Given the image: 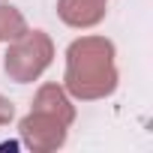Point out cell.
<instances>
[{
	"instance_id": "1",
	"label": "cell",
	"mask_w": 153,
	"mask_h": 153,
	"mask_svg": "<svg viewBox=\"0 0 153 153\" xmlns=\"http://www.w3.org/2000/svg\"><path fill=\"white\" fill-rule=\"evenodd\" d=\"M66 90L75 99H102L117 90L114 45L105 36H81L66 48Z\"/></svg>"
},
{
	"instance_id": "2",
	"label": "cell",
	"mask_w": 153,
	"mask_h": 153,
	"mask_svg": "<svg viewBox=\"0 0 153 153\" xmlns=\"http://www.w3.org/2000/svg\"><path fill=\"white\" fill-rule=\"evenodd\" d=\"M51 57H54V42L45 30H27L24 36L12 39L6 57H3V69L12 81L18 84H27V81H36L39 75L51 66Z\"/></svg>"
},
{
	"instance_id": "3",
	"label": "cell",
	"mask_w": 153,
	"mask_h": 153,
	"mask_svg": "<svg viewBox=\"0 0 153 153\" xmlns=\"http://www.w3.org/2000/svg\"><path fill=\"white\" fill-rule=\"evenodd\" d=\"M66 129L57 117L45 114V111H30L21 123H18V132H21V141L36 150V153H51L57 147H63L66 141Z\"/></svg>"
},
{
	"instance_id": "4",
	"label": "cell",
	"mask_w": 153,
	"mask_h": 153,
	"mask_svg": "<svg viewBox=\"0 0 153 153\" xmlns=\"http://www.w3.org/2000/svg\"><path fill=\"white\" fill-rule=\"evenodd\" d=\"M57 15L69 27H93L105 18V0H57Z\"/></svg>"
},
{
	"instance_id": "5",
	"label": "cell",
	"mask_w": 153,
	"mask_h": 153,
	"mask_svg": "<svg viewBox=\"0 0 153 153\" xmlns=\"http://www.w3.org/2000/svg\"><path fill=\"white\" fill-rule=\"evenodd\" d=\"M30 111H45V114L57 117L63 126H72V120H75V108H72L66 90L57 87V84H42L39 93L33 96V108Z\"/></svg>"
},
{
	"instance_id": "6",
	"label": "cell",
	"mask_w": 153,
	"mask_h": 153,
	"mask_svg": "<svg viewBox=\"0 0 153 153\" xmlns=\"http://www.w3.org/2000/svg\"><path fill=\"white\" fill-rule=\"evenodd\" d=\"M24 33H27L24 15L9 3H0V42H12V39H18Z\"/></svg>"
},
{
	"instance_id": "7",
	"label": "cell",
	"mask_w": 153,
	"mask_h": 153,
	"mask_svg": "<svg viewBox=\"0 0 153 153\" xmlns=\"http://www.w3.org/2000/svg\"><path fill=\"white\" fill-rule=\"evenodd\" d=\"M12 114H15V105H12L6 96H0V126H6V123L12 120Z\"/></svg>"
}]
</instances>
